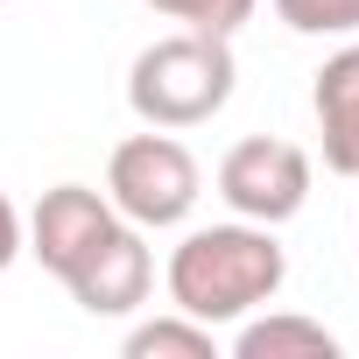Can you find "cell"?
Wrapping results in <instances>:
<instances>
[{"label":"cell","instance_id":"6da1fadb","mask_svg":"<svg viewBox=\"0 0 359 359\" xmlns=\"http://www.w3.org/2000/svg\"><path fill=\"white\" fill-rule=\"evenodd\" d=\"M282 282H289V254H282L275 226H254V219L198 226L169 254V303L212 331L268 310L282 296Z\"/></svg>","mask_w":359,"mask_h":359},{"label":"cell","instance_id":"7a4b0ae2","mask_svg":"<svg viewBox=\"0 0 359 359\" xmlns=\"http://www.w3.org/2000/svg\"><path fill=\"white\" fill-rule=\"evenodd\" d=\"M240 85V64H233V36H205V29H176L162 43H148L134 64H127V106L141 127H205L226 113Z\"/></svg>","mask_w":359,"mask_h":359},{"label":"cell","instance_id":"3957f363","mask_svg":"<svg viewBox=\"0 0 359 359\" xmlns=\"http://www.w3.org/2000/svg\"><path fill=\"white\" fill-rule=\"evenodd\" d=\"M106 198L127 226L141 233H162V226H184L205 198V169L198 155L176 141L169 127H148V134H127L113 155H106Z\"/></svg>","mask_w":359,"mask_h":359},{"label":"cell","instance_id":"277c9868","mask_svg":"<svg viewBox=\"0 0 359 359\" xmlns=\"http://www.w3.org/2000/svg\"><path fill=\"white\" fill-rule=\"evenodd\" d=\"M219 198L233 205V219L282 226L310 205V155L282 134H247L219 162Z\"/></svg>","mask_w":359,"mask_h":359},{"label":"cell","instance_id":"5b68a950","mask_svg":"<svg viewBox=\"0 0 359 359\" xmlns=\"http://www.w3.org/2000/svg\"><path fill=\"white\" fill-rule=\"evenodd\" d=\"M120 226V212H113V198L106 191H92V184H57V191H43V205L29 212V226H22V254H36L57 282L106 240Z\"/></svg>","mask_w":359,"mask_h":359},{"label":"cell","instance_id":"8992f818","mask_svg":"<svg viewBox=\"0 0 359 359\" xmlns=\"http://www.w3.org/2000/svg\"><path fill=\"white\" fill-rule=\"evenodd\" d=\"M64 289L78 296L85 317H134V310L148 303V289H155V254H148L141 226L120 219V226L64 275Z\"/></svg>","mask_w":359,"mask_h":359},{"label":"cell","instance_id":"52a82bcc","mask_svg":"<svg viewBox=\"0 0 359 359\" xmlns=\"http://www.w3.org/2000/svg\"><path fill=\"white\" fill-rule=\"evenodd\" d=\"M310 113H317V141H324V169L359 184V43L331 50L317 85H310Z\"/></svg>","mask_w":359,"mask_h":359},{"label":"cell","instance_id":"ba28073f","mask_svg":"<svg viewBox=\"0 0 359 359\" xmlns=\"http://www.w3.org/2000/svg\"><path fill=\"white\" fill-rule=\"evenodd\" d=\"M233 359H338V338L317 324V317H289V310H254L240 317V338H233Z\"/></svg>","mask_w":359,"mask_h":359},{"label":"cell","instance_id":"9c48e42d","mask_svg":"<svg viewBox=\"0 0 359 359\" xmlns=\"http://www.w3.org/2000/svg\"><path fill=\"white\" fill-rule=\"evenodd\" d=\"M120 352H127V359H219V338H212V324H198V317H184V310H169V317L134 324Z\"/></svg>","mask_w":359,"mask_h":359},{"label":"cell","instance_id":"30bf717a","mask_svg":"<svg viewBox=\"0 0 359 359\" xmlns=\"http://www.w3.org/2000/svg\"><path fill=\"white\" fill-rule=\"evenodd\" d=\"M148 8L169 15V22H184V29H205V36H240L261 0H148Z\"/></svg>","mask_w":359,"mask_h":359},{"label":"cell","instance_id":"8fae6325","mask_svg":"<svg viewBox=\"0 0 359 359\" xmlns=\"http://www.w3.org/2000/svg\"><path fill=\"white\" fill-rule=\"evenodd\" d=\"M296 36H359V0H275Z\"/></svg>","mask_w":359,"mask_h":359},{"label":"cell","instance_id":"7c38bea8","mask_svg":"<svg viewBox=\"0 0 359 359\" xmlns=\"http://www.w3.org/2000/svg\"><path fill=\"white\" fill-rule=\"evenodd\" d=\"M22 261V212H15V198L0 191V275H8Z\"/></svg>","mask_w":359,"mask_h":359},{"label":"cell","instance_id":"4fadbf2b","mask_svg":"<svg viewBox=\"0 0 359 359\" xmlns=\"http://www.w3.org/2000/svg\"><path fill=\"white\" fill-rule=\"evenodd\" d=\"M0 8H8V0H0Z\"/></svg>","mask_w":359,"mask_h":359}]
</instances>
